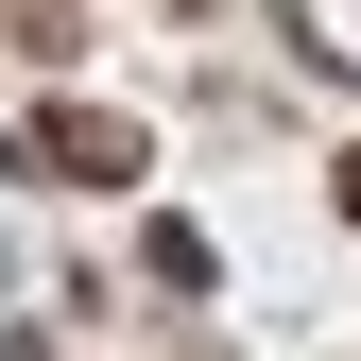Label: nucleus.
I'll use <instances>...</instances> for the list:
<instances>
[{
  "label": "nucleus",
  "mask_w": 361,
  "mask_h": 361,
  "mask_svg": "<svg viewBox=\"0 0 361 361\" xmlns=\"http://www.w3.org/2000/svg\"><path fill=\"white\" fill-rule=\"evenodd\" d=\"M344 207H361V155H344Z\"/></svg>",
  "instance_id": "f03ea898"
},
{
  "label": "nucleus",
  "mask_w": 361,
  "mask_h": 361,
  "mask_svg": "<svg viewBox=\"0 0 361 361\" xmlns=\"http://www.w3.org/2000/svg\"><path fill=\"white\" fill-rule=\"evenodd\" d=\"M35 155H52V172H104V190H121V172H138V121H86V104H69Z\"/></svg>",
  "instance_id": "f257e3e1"
}]
</instances>
